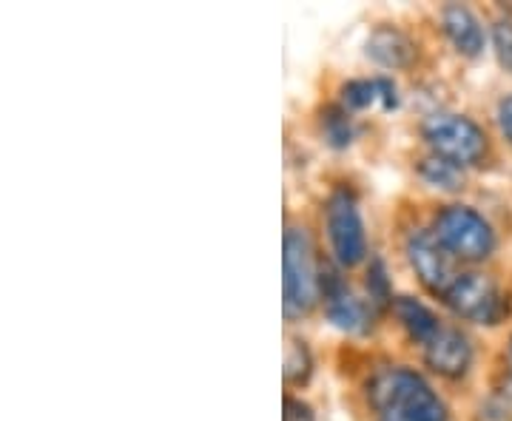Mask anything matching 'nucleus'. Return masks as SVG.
Instances as JSON below:
<instances>
[{"instance_id":"obj_1","label":"nucleus","mask_w":512,"mask_h":421,"mask_svg":"<svg viewBox=\"0 0 512 421\" xmlns=\"http://www.w3.org/2000/svg\"><path fill=\"white\" fill-rule=\"evenodd\" d=\"M370 399L379 413H393L404 421H447V407L419 373L407 367L384 370L370 385Z\"/></svg>"},{"instance_id":"obj_2","label":"nucleus","mask_w":512,"mask_h":421,"mask_svg":"<svg viewBox=\"0 0 512 421\" xmlns=\"http://www.w3.org/2000/svg\"><path fill=\"white\" fill-rule=\"evenodd\" d=\"M282 274H285V316L299 319V316L311 313L319 293H322V276L316 271L311 237L299 225H288V231H285Z\"/></svg>"},{"instance_id":"obj_3","label":"nucleus","mask_w":512,"mask_h":421,"mask_svg":"<svg viewBox=\"0 0 512 421\" xmlns=\"http://www.w3.org/2000/svg\"><path fill=\"white\" fill-rule=\"evenodd\" d=\"M433 237L439 239L447 254L470 259V262L490 257V251L495 248V234L490 222L467 205H447L436 217Z\"/></svg>"},{"instance_id":"obj_4","label":"nucleus","mask_w":512,"mask_h":421,"mask_svg":"<svg viewBox=\"0 0 512 421\" xmlns=\"http://www.w3.org/2000/svg\"><path fill=\"white\" fill-rule=\"evenodd\" d=\"M424 137L439 157L461 168L476 165L487 154V134L461 114H433L424 123Z\"/></svg>"},{"instance_id":"obj_5","label":"nucleus","mask_w":512,"mask_h":421,"mask_svg":"<svg viewBox=\"0 0 512 421\" xmlns=\"http://www.w3.org/2000/svg\"><path fill=\"white\" fill-rule=\"evenodd\" d=\"M328 231L333 254L342 265H359L367 254L365 225L359 217V205L350 191H336L328 200Z\"/></svg>"},{"instance_id":"obj_6","label":"nucleus","mask_w":512,"mask_h":421,"mask_svg":"<svg viewBox=\"0 0 512 421\" xmlns=\"http://www.w3.org/2000/svg\"><path fill=\"white\" fill-rule=\"evenodd\" d=\"M444 302L464 319L481 322V325H495L507 313V302L501 291L495 288L493 279L481 274H461L456 285L444 293Z\"/></svg>"},{"instance_id":"obj_7","label":"nucleus","mask_w":512,"mask_h":421,"mask_svg":"<svg viewBox=\"0 0 512 421\" xmlns=\"http://www.w3.org/2000/svg\"><path fill=\"white\" fill-rule=\"evenodd\" d=\"M453 254H447L441 248V242L433 234L427 231H413L410 239H407V259L413 265V271L419 276L421 282L430 288L433 293H444L450 291L456 285V279L461 274H456L453 268Z\"/></svg>"},{"instance_id":"obj_8","label":"nucleus","mask_w":512,"mask_h":421,"mask_svg":"<svg viewBox=\"0 0 512 421\" xmlns=\"http://www.w3.org/2000/svg\"><path fill=\"white\" fill-rule=\"evenodd\" d=\"M322 296H325V311H328L330 322L339 330L367 333L373 328V311L356 293H350L339 274H333V271L322 274Z\"/></svg>"},{"instance_id":"obj_9","label":"nucleus","mask_w":512,"mask_h":421,"mask_svg":"<svg viewBox=\"0 0 512 421\" xmlns=\"http://www.w3.org/2000/svg\"><path fill=\"white\" fill-rule=\"evenodd\" d=\"M424 359L441 376L458 379L467 373V367L473 362V348L467 342L464 333L453 328H441L427 345H424Z\"/></svg>"},{"instance_id":"obj_10","label":"nucleus","mask_w":512,"mask_h":421,"mask_svg":"<svg viewBox=\"0 0 512 421\" xmlns=\"http://www.w3.org/2000/svg\"><path fill=\"white\" fill-rule=\"evenodd\" d=\"M367 57L376 60L384 69H404L413 63L416 57V46L413 40L393 29V26H379L373 35L367 37Z\"/></svg>"},{"instance_id":"obj_11","label":"nucleus","mask_w":512,"mask_h":421,"mask_svg":"<svg viewBox=\"0 0 512 421\" xmlns=\"http://www.w3.org/2000/svg\"><path fill=\"white\" fill-rule=\"evenodd\" d=\"M444 32L453 40V46L461 55H481V49H484V29H481V23H478V18L470 9L456 6V3L447 6L444 9Z\"/></svg>"},{"instance_id":"obj_12","label":"nucleus","mask_w":512,"mask_h":421,"mask_svg":"<svg viewBox=\"0 0 512 421\" xmlns=\"http://www.w3.org/2000/svg\"><path fill=\"white\" fill-rule=\"evenodd\" d=\"M382 103V109H396L399 106V94L393 80L387 77H373V80H353L348 86H342V106L348 111H359Z\"/></svg>"},{"instance_id":"obj_13","label":"nucleus","mask_w":512,"mask_h":421,"mask_svg":"<svg viewBox=\"0 0 512 421\" xmlns=\"http://www.w3.org/2000/svg\"><path fill=\"white\" fill-rule=\"evenodd\" d=\"M393 311L399 316V322L404 325V330L413 336V339H419V342H430L436 333L441 330L439 319L433 316L430 308H424L419 299H410V296H399L396 302H393Z\"/></svg>"},{"instance_id":"obj_14","label":"nucleus","mask_w":512,"mask_h":421,"mask_svg":"<svg viewBox=\"0 0 512 421\" xmlns=\"http://www.w3.org/2000/svg\"><path fill=\"white\" fill-rule=\"evenodd\" d=\"M419 174L424 183L433 185V188H441V191H458V188H464V171H461V165L450 163V160H444L439 154L421 160Z\"/></svg>"},{"instance_id":"obj_15","label":"nucleus","mask_w":512,"mask_h":421,"mask_svg":"<svg viewBox=\"0 0 512 421\" xmlns=\"http://www.w3.org/2000/svg\"><path fill=\"white\" fill-rule=\"evenodd\" d=\"M322 129L325 137L333 148L350 146L353 140V120H350V111L345 106H333L322 114Z\"/></svg>"},{"instance_id":"obj_16","label":"nucleus","mask_w":512,"mask_h":421,"mask_svg":"<svg viewBox=\"0 0 512 421\" xmlns=\"http://www.w3.org/2000/svg\"><path fill=\"white\" fill-rule=\"evenodd\" d=\"M311 376V353L305 348V342L293 339L288 345V356H285V379L291 385H302Z\"/></svg>"},{"instance_id":"obj_17","label":"nucleus","mask_w":512,"mask_h":421,"mask_svg":"<svg viewBox=\"0 0 512 421\" xmlns=\"http://www.w3.org/2000/svg\"><path fill=\"white\" fill-rule=\"evenodd\" d=\"M367 288H370V302H373V305H384V302H390V288H387V276H384L382 262H373V265H370Z\"/></svg>"},{"instance_id":"obj_18","label":"nucleus","mask_w":512,"mask_h":421,"mask_svg":"<svg viewBox=\"0 0 512 421\" xmlns=\"http://www.w3.org/2000/svg\"><path fill=\"white\" fill-rule=\"evenodd\" d=\"M493 40L501 66H504L507 72H512V23H498L493 32Z\"/></svg>"},{"instance_id":"obj_19","label":"nucleus","mask_w":512,"mask_h":421,"mask_svg":"<svg viewBox=\"0 0 512 421\" xmlns=\"http://www.w3.org/2000/svg\"><path fill=\"white\" fill-rule=\"evenodd\" d=\"M282 419L285 421H313V413L308 404L288 396V399H285V413H282Z\"/></svg>"},{"instance_id":"obj_20","label":"nucleus","mask_w":512,"mask_h":421,"mask_svg":"<svg viewBox=\"0 0 512 421\" xmlns=\"http://www.w3.org/2000/svg\"><path fill=\"white\" fill-rule=\"evenodd\" d=\"M498 123H501V131L507 134V140L512 143V97L501 100V106H498Z\"/></svg>"},{"instance_id":"obj_21","label":"nucleus","mask_w":512,"mask_h":421,"mask_svg":"<svg viewBox=\"0 0 512 421\" xmlns=\"http://www.w3.org/2000/svg\"><path fill=\"white\" fill-rule=\"evenodd\" d=\"M382 421H404V419H399V416H393V413H384Z\"/></svg>"}]
</instances>
